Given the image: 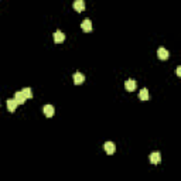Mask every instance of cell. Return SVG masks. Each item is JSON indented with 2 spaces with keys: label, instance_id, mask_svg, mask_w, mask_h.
<instances>
[{
  "label": "cell",
  "instance_id": "7",
  "mask_svg": "<svg viewBox=\"0 0 181 181\" xmlns=\"http://www.w3.org/2000/svg\"><path fill=\"white\" fill-rule=\"evenodd\" d=\"M84 81H85L84 74H81V72H75V74H74V84H75V85L82 84Z\"/></svg>",
  "mask_w": 181,
  "mask_h": 181
},
{
  "label": "cell",
  "instance_id": "1",
  "mask_svg": "<svg viewBox=\"0 0 181 181\" xmlns=\"http://www.w3.org/2000/svg\"><path fill=\"white\" fill-rule=\"evenodd\" d=\"M103 147H105V151L108 154H113L116 151V144L113 142H106Z\"/></svg>",
  "mask_w": 181,
  "mask_h": 181
},
{
  "label": "cell",
  "instance_id": "8",
  "mask_svg": "<svg viewBox=\"0 0 181 181\" xmlns=\"http://www.w3.org/2000/svg\"><path fill=\"white\" fill-rule=\"evenodd\" d=\"M74 9H75L77 11H84L85 2L84 0H75V2H74Z\"/></svg>",
  "mask_w": 181,
  "mask_h": 181
},
{
  "label": "cell",
  "instance_id": "13",
  "mask_svg": "<svg viewBox=\"0 0 181 181\" xmlns=\"http://www.w3.org/2000/svg\"><path fill=\"white\" fill-rule=\"evenodd\" d=\"M23 94L26 95V98L27 99H30V98H33V92H31V88H23Z\"/></svg>",
  "mask_w": 181,
  "mask_h": 181
},
{
  "label": "cell",
  "instance_id": "6",
  "mask_svg": "<svg viewBox=\"0 0 181 181\" xmlns=\"http://www.w3.org/2000/svg\"><path fill=\"white\" fill-rule=\"evenodd\" d=\"M136 86H137V82H136L135 79H127L125 82V88L127 90H129V92H132V90H135L136 89Z\"/></svg>",
  "mask_w": 181,
  "mask_h": 181
},
{
  "label": "cell",
  "instance_id": "5",
  "mask_svg": "<svg viewBox=\"0 0 181 181\" xmlns=\"http://www.w3.org/2000/svg\"><path fill=\"white\" fill-rule=\"evenodd\" d=\"M81 28L84 30V31H92V21L89 18H85L82 23H81Z\"/></svg>",
  "mask_w": 181,
  "mask_h": 181
},
{
  "label": "cell",
  "instance_id": "12",
  "mask_svg": "<svg viewBox=\"0 0 181 181\" xmlns=\"http://www.w3.org/2000/svg\"><path fill=\"white\" fill-rule=\"evenodd\" d=\"M139 98L142 99V101H147V99H149V98H150V94H149V90H147V88H143V89H140Z\"/></svg>",
  "mask_w": 181,
  "mask_h": 181
},
{
  "label": "cell",
  "instance_id": "11",
  "mask_svg": "<svg viewBox=\"0 0 181 181\" xmlns=\"http://www.w3.org/2000/svg\"><path fill=\"white\" fill-rule=\"evenodd\" d=\"M168 55H170V54H168V51L166 48H159L157 50V57H159L160 59H167Z\"/></svg>",
  "mask_w": 181,
  "mask_h": 181
},
{
  "label": "cell",
  "instance_id": "9",
  "mask_svg": "<svg viewBox=\"0 0 181 181\" xmlns=\"http://www.w3.org/2000/svg\"><path fill=\"white\" fill-rule=\"evenodd\" d=\"M64 40H65V34H64L62 31L57 30V31L54 33V41L55 42H62Z\"/></svg>",
  "mask_w": 181,
  "mask_h": 181
},
{
  "label": "cell",
  "instance_id": "2",
  "mask_svg": "<svg viewBox=\"0 0 181 181\" xmlns=\"http://www.w3.org/2000/svg\"><path fill=\"white\" fill-rule=\"evenodd\" d=\"M42 112H44V115L47 116V118H51V116H54V112H55V109H54V106H52V105H44Z\"/></svg>",
  "mask_w": 181,
  "mask_h": 181
},
{
  "label": "cell",
  "instance_id": "3",
  "mask_svg": "<svg viewBox=\"0 0 181 181\" xmlns=\"http://www.w3.org/2000/svg\"><path fill=\"white\" fill-rule=\"evenodd\" d=\"M14 99L17 101L18 105H23L26 102V99H27V98H26V95L23 94V90H18V92H16V94H14Z\"/></svg>",
  "mask_w": 181,
  "mask_h": 181
},
{
  "label": "cell",
  "instance_id": "14",
  "mask_svg": "<svg viewBox=\"0 0 181 181\" xmlns=\"http://www.w3.org/2000/svg\"><path fill=\"white\" fill-rule=\"evenodd\" d=\"M177 75H181V66H177Z\"/></svg>",
  "mask_w": 181,
  "mask_h": 181
},
{
  "label": "cell",
  "instance_id": "10",
  "mask_svg": "<svg viewBox=\"0 0 181 181\" xmlns=\"http://www.w3.org/2000/svg\"><path fill=\"white\" fill-rule=\"evenodd\" d=\"M17 101H16V99H7V109H9V111L10 112H14L16 111V108H17Z\"/></svg>",
  "mask_w": 181,
  "mask_h": 181
},
{
  "label": "cell",
  "instance_id": "4",
  "mask_svg": "<svg viewBox=\"0 0 181 181\" xmlns=\"http://www.w3.org/2000/svg\"><path fill=\"white\" fill-rule=\"evenodd\" d=\"M161 161V154L159 151H154V153L150 154V163L151 164H159Z\"/></svg>",
  "mask_w": 181,
  "mask_h": 181
}]
</instances>
